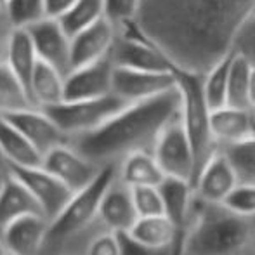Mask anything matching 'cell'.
I'll use <instances>...</instances> for the list:
<instances>
[{
  "instance_id": "cell-18",
  "label": "cell",
  "mask_w": 255,
  "mask_h": 255,
  "mask_svg": "<svg viewBox=\"0 0 255 255\" xmlns=\"http://www.w3.org/2000/svg\"><path fill=\"white\" fill-rule=\"evenodd\" d=\"M210 134L215 148L238 144L255 137L252 111L233 106L210 111Z\"/></svg>"
},
{
  "instance_id": "cell-15",
  "label": "cell",
  "mask_w": 255,
  "mask_h": 255,
  "mask_svg": "<svg viewBox=\"0 0 255 255\" xmlns=\"http://www.w3.org/2000/svg\"><path fill=\"white\" fill-rule=\"evenodd\" d=\"M47 226L49 221L40 214L24 215L10 222L0 233L7 255H42Z\"/></svg>"
},
{
  "instance_id": "cell-33",
  "label": "cell",
  "mask_w": 255,
  "mask_h": 255,
  "mask_svg": "<svg viewBox=\"0 0 255 255\" xmlns=\"http://www.w3.org/2000/svg\"><path fill=\"white\" fill-rule=\"evenodd\" d=\"M141 0H103V17L117 30L135 21Z\"/></svg>"
},
{
  "instance_id": "cell-36",
  "label": "cell",
  "mask_w": 255,
  "mask_h": 255,
  "mask_svg": "<svg viewBox=\"0 0 255 255\" xmlns=\"http://www.w3.org/2000/svg\"><path fill=\"white\" fill-rule=\"evenodd\" d=\"M120 245H122L120 255H174V247H175L174 245L172 249H149V247H144L141 243L134 242L125 233H120Z\"/></svg>"
},
{
  "instance_id": "cell-43",
  "label": "cell",
  "mask_w": 255,
  "mask_h": 255,
  "mask_svg": "<svg viewBox=\"0 0 255 255\" xmlns=\"http://www.w3.org/2000/svg\"><path fill=\"white\" fill-rule=\"evenodd\" d=\"M0 168H7V161H5V158H3L2 151H0Z\"/></svg>"
},
{
  "instance_id": "cell-7",
  "label": "cell",
  "mask_w": 255,
  "mask_h": 255,
  "mask_svg": "<svg viewBox=\"0 0 255 255\" xmlns=\"http://www.w3.org/2000/svg\"><path fill=\"white\" fill-rule=\"evenodd\" d=\"M154 160L167 177L186 179L193 184L195 179V154L182 125L181 113L165 124L151 149Z\"/></svg>"
},
{
  "instance_id": "cell-32",
  "label": "cell",
  "mask_w": 255,
  "mask_h": 255,
  "mask_svg": "<svg viewBox=\"0 0 255 255\" xmlns=\"http://www.w3.org/2000/svg\"><path fill=\"white\" fill-rule=\"evenodd\" d=\"M130 196L137 217L165 215L158 186H134L130 188Z\"/></svg>"
},
{
  "instance_id": "cell-37",
  "label": "cell",
  "mask_w": 255,
  "mask_h": 255,
  "mask_svg": "<svg viewBox=\"0 0 255 255\" xmlns=\"http://www.w3.org/2000/svg\"><path fill=\"white\" fill-rule=\"evenodd\" d=\"M236 51H242L249 59L255 63V24H247L240 33L238 40L235 45Z\"/></svg>"
},
{
  "instance_id": "cell-41",
  "label": "cell",
  "mask_w": 255,
  "mask_h": 255,
  "mask_svg": "<svg viewBox=\"0 0 255 255\" xmlns=\"http://www.w3.org/2000/svg\"><path fill=\"white\" fill-rule=\"evenodd\" d=\"M247 24H255V5H254V9H252V12H250V17H249V21H247ZM245 24V26H247ZM243 26V28H245Z\"/></svg>"
},
{
  "instance_id": "cell-19",
  "label": "cell",
  "mask_w": 255,
  "mask_h": 255,
  "mask_svg": "<svg viewBox=\"0 0 255 255\" xmlns=\"http://www.w3.org/2000/svg\"><path fill=\"white\" fill-rule=\"evenodd\" d=\"M40 214L42 210L26 188L7 170V175L0 186V233L16 219L24 215Z\"/></svg>"
},
{
  "instance_id": "cell-2",
  "label": "cell",
  "mask_w": 255,
  "mask_h": 255,
  "mask_svg": "<svg viewBox=\"0 0 255 255\" xmlns=\"http://www.w3.org/2000/svg\"><path fill=\"white\" fill-rule=\"evenodd\" d=\"M177 85L142 101L128 103L96 130L68 141L85 158L104 165H117L134 151H151L160 130L179 113Z\"/></svg>"
},
{
  "instance_id": "cell-23",
  "label": "cell",
  "mask_w": 255,
  "mask_h": 255,
  "mask_svg": "<svg viewBox=\"0 0 255 255\" xmlns=\"http://www.w3.org/2000/svg\"><path fill=\"white\" fill-rule=\"evenodd\" d=\"M37 61L38 57L37 52H35L33 42H31L28 30H17V28H14L9 37V42H7L3 63L19 78L21 84L28 91V94H30V80H31V75H33L35 66H37Z\"/></svg>"
},
{
  "instance_id": "cell-1",
  "label": "cell",
  "mask_w": 255,
  "mask_h": 255,
  "mask_svg": "<svg viewBox=\"0 0 255 255\" xmlns=\"http://www.w3.org/2000/svg\"><path fill=\"white\" fill-rule=\"evenodd\" d=\"M255 0H141L135 24L175 71L205 75L235 51Z\"/></svg>"
},
{
  "instance_id": "cell-31",
  "label": "cell",
  "mask_w": 255,
  "mask_h": 255,
  "mask_svg": "<svg viewBox=\"0 0 255 255\" xmlns=\"http://www.w3.org/2000/svg\"><path fill=\"white\" fill-rule=\"evenodd\" d=\"M3 10L10 26L17 30H28L31 24L47 17L44 0H7Z\"/></svg>"
},
{
  "instance_id": "cell-39",
  "label": "cell",
  "mask_w": 255,
  "mask_h": 255,
  "mask_svg": "<svg viewBox=\"0 0 255 255\" xmlns=\"http://www.w3.org/2000/svg\"><path fill=\"white\" fill-rule=\"evenodd\" d=\"M45 14L52 19H59L68 9L75 3V0H44Z\"/></svg>"
},
{
  "instance_id": "cell-40",
  "label": "cell",
  "mask_w": 255,
  "mask_h": 255,
  "mask_svg": "<svg viewBox=\"0 0 255 255\" xmlns=\"http://www.w3.org/2000/svg\"><path fill=\"white\" fill-rule=\"evenodd\" d=\"M249 98H250V108L255 106V63H252V70H250V78H249Z\"/></svg>"
},
{
  "instance_id": "cell-11",
  "label": "cell",
  "mask_w": 255,
  "mask_h": 255,
  "mask_svg": "<svg viewBox=\"0 0 255 255\" xmlns=\"http://www.w3.org/2000/svg\"><path fill=\"white\" fill-rule=\"evenodd\" d=\"M37 57L56 68L63 77L71 71V37L61 23L52 17H44L28 28Z\"/></svg>"
},
{
  "instance_id": "cell-35",
  "label": "cell",
  "mask_w": 255,
  "mask_h": 255,
  "mask_svg": "<svg viewBox=\"0 0 255 255\" xmlns=\"http://www.w3.org/2000/svg\"><path fill=\"white\" fill-rule=\"evenodd\" d=\"M120 233L103 231L89 242L84 255H120Z\"/></svg>"
},
{
  "instance_id": "cell-17",
  "label": "cell",
  "mask_w": 255,
  "mask_h": 255,
  "mask_svg": "<svg viewBox=\"0 0 255 255\" xmlns=\"http://www.w3.org/2000/svg\"><path fill=\"white\" fill-rule=\"evenodd\" d=\"M115 35V28L104 17L92 26L75 33L71 37V70L110 56Z\"/></svg>"
},
{
  "instance_id": "cell-6",
  "label": "cell",
  "mask_w": 255,
  "mask_h": 255,
  "mask_svg": "<svg viewBox=\"0 0 255 255\" xmlns=\"http://www.w3.org/2000/svg\"><path fill=\"white\" fill-rule=\"evenodd\" d=\"M110 59L113 66L142 71H175L168 59L139 31L135 21L117 28Z\"/></svg>"
},
{
  "instance_id": "cell-38",
  "label": "cell",
  "mask_w": 255,
  "mask_h": 255,
  "mask_svg": "<svg viewBox=\"0 0 255 255\" xmlns=\"http://www.w3.org/2000/svg\"><path fill=\"white\" fill-rule=\"evenodd\" d=\"M14 28L10 26L9 19H7V14L3 10V7H0V63H3V57H5V47L9 37L12 33Z\"/></svg>"
},
{
  "instance_id": "cell-24",
  "label": "cell",
  "mask_w": 255,
  "mask_h": 255,
  "mask_svg": "<svg viewBox=\"0 0 255 255\" xmlns=\"http://www.w3.org/2000/svg\"><path fill=\"white\" fill-rule=\"evenodd\" d=\"M30 98L37 108H49L64 101V77L38 59L30 80Z\"/></svg>"
},
{
  "instance_id": "cell-9",
  "label": "cell",
  "mask_w": 255,
  "mask_h": 255,
  "mask_svg": "<svg viewBox=\"0 0 255 255\" xmlns=\"http://www.w3.org/2000/svg\"><path fill=\"white\" fill-rule=\"evenodd\" d=\"M42 167L56 175L66 188L71 191H80L87 184H91L103 167L85 158L78 149H75L70 142H64L42 156Z\"/></svg>"
},
{
  "instance_id": "cell-4",
  "label": "cell",
  "mask_w": 255,
  "mask_h": 255,
  "mask_svg": "<svg viewBox=\"0 0 255 255\" xmlns=\"http://www.w3.org/2000/svg\"><path fill=\"white\" fill-rule=\"evenodd\" d=\"M175 85H177L179 98H181L179 113H181L182 125L186 128L193 154H195L196 177L200 168L203 167V163L215 149L214 139L210 134V110L203 98L202 75L175 71Z\"/></svg>"
},
{
  "instance_id": "cell-12",
  "label": "cell",
  "mask_w": 255,
  "mask_h": 255,
  "mask_svg": "<svg viewBox=\"0 0 255 255\" xmlns=\"http://www.w3.org/2000/svg\"><path fill=\"white\" fill-rule=\"evenodd\" d=\"M236 186L238 175L231 161L221 149L215 148L193 181V191L196 198L203 202L222 203Z\"/></svg>"
},
{
  "instance_id": "cell-46",
  "label": "cell",
  "mask_w": 255,
  "mask_h": 255,
  "mask_svg": "<svg viewBox=\"0 0 255 255\" xmlns=\"http://www.w3.org/2000/svg\"><path fill=\"white\" fill-rule=\"evenodd\" d=\"M5 2H7V0H0V7H3V5H5Z\"/></svg>"
},
{
  "instance_id": "cell-14",
  "label": "cell",
  "mask_w": 255,
  "mask_h": 255,
  "mask_svg": "<svg viewBox=\"0 0 255 255\" xmlns=\"http://www.w3.org/2000/svg\"><path fill=\"white\" fill-rule=\"evenodd\" d=\"M113 63L110 56L85 66L73 68L64 77V101L91 99L111 92Z\"/></svg>"
},
{
  "instance_id": "cell-22",
  "label": "cell",
  "mask_w": 255,
  "mask_h": 255,
  "mask_svg": "<svg viewBox=\"0 0 255 255\" xmlns=\"http://www.w3.org/2000/svg\"><path fill=\"white\" fill-rule=\"evenodd\" d=\"M117 177L128 188L158 186L165 174L156 163L151 151H134L117 163Z\"/></svg>"
},
{
  "instance_id": "cell-34",
  "label": "cell",
  "mask_w": 255,
  "mask_h": 255,
  "mask_svg": "<svg viewBox=\"0 0 255 255\" xmlns=\"http://www.w3.org/2000/svg\"><path fill=\"white\" fill-rule=\"evenodd\" d=\"M222 203L242 214H255V184H238Z\"/></svg>"
},
{
  "instance_id": "cell-42",
  "label": "cell",
  "mask_w": 255,
  "mask_h": 255,
  "mask_svg": "<svg viewBox=\"0 0 255 255\" xmlns=\"http://www.w3.org/2000/svg\"><path fill=\"white\" fill-rule=\"evenodd\" d=\"M5 175H7V168H0V186H2L3 179H5Z\"/></svg>"
},
{
  "instance_id": "cell-10",
  "label": "cell",
  "mask_w": 255,
  "mask_h": 255,
  "mask_svg": "<svg viewBox=\"0 0 255 255\" xmlns=\"http://www.w3.org/2000/svg\"><path fill=\"white\" fill-rule=\"evenodd\" d=\"M175 87V71H142L113 66L111 94L127 103L142 101Z\"/></svg>"
},
{
  "instance_id": "cell-45",
  "label": "cell",
  "mask_w": 255,
  "mask_h": 255,
  "mask_svg": "<svg viewBox=\"0 0 255 255\" xmlns=\"http://www.w3.org/2000/svg\"><path fill=\"white\" fill-rule=\"evenodd\" d=\"M250 111H252V120H254V128H255V106L250 108Z\"/></svg>"
},
{
  "instance_id": "cell-13",
  "label": "cell",
  "mask_w": 255,
  "mask_h": 255,
  "mask_svg": "<svg viewBox=\"0 0 255 255\" xmlns=\"http://www.w3.org/2000/svg\"><path fill=\"white\" fill-rule=\"evenodd\" d=\"M2 117H5L42 156L56 146L68 142V137L42 108H28L16 113L2 115Z\"/></svg>"
},
{
  "instance_id": "cell-8",
  "label": "cell",
  "mask_w": 255,
  "mask_h": 255,
  "mask_svg": "<svg viewBox=\"0 0 255 255\" xmlns=\"http://www.w3.org/2000/svg\"><path fill=\"white\" fill-rule=\"evenodd\" d=\"M7 170L30 191V195L40 207L42 215L47 221L56 217L73 195L70 188H66L56 175L45 170L42 165H31V167L7 165Z\"/></svg>"
},
{
  "instance_id": "cell-21",
  "label": "cell",
  "mask_w": 255,
  "mask_h": 255,
  "mask_svg": "<svg viewBox=\"0 0 255 255\" xmlns=\"http://www.w3.org/2000/svg\"><path fill=\"white\" fill-rule=\"evenodd\" d=\"M158 191H160L161 202H163V214L179 229H182L188 222L193 200H195L193 184L186 179L165 175L163 181L158 184Z\"/></svg>"
},
{
  "instance_id": "cell-20",
  "label": "cell",
  "mask_w": 255,
  "mask_h": 255,
  "mask_svg": "<svg viewBox=\"0 0 255 255\" xmlns=\"http://www.w3.org/2000/svg\"><path fill=\"white\" fill-rule=\"evenodd\" d=\"M181 229L167 215L137 217L125 235L149 249H172Z\"/></svg>"
},
{
  "instance_id": "cell-28",
  "label": "cell",
  "mask_w": 255,
  "mask_h": 255,
  "mask_svg": "<svg viewBox=\"0 0 255 255\" xmlns=\"http://www.w3.org/2000/svg\"><path fill=\"white\" fill-rule=\"evenodd\" d=\"M231 52L214 64L205 75H202L203 98L208 110L214 111L228 104V71Z\"/></svg>"
},
{
  "instance_id": "cell-26",
  "label": "cell",
  "mask_w": 255,
  "mask_h": 255,
  "mask_svg": "<svg viewBox=\"0 0 255 255\" xmlns=\"http://www.w3.org/2000/svg\"><path fill=\"white\" fill-rule=\"evenodd\" d=\"M252 70V61L242 51H233L228 71V104L226 106L250 110L249 78Z\"/></svg>"
},
{
  "instance_id": "cell-29",
  "label": "cell",
  "mask_w": 255,
  "mask_h": 255,
  "mask_svg": "<svg viewBox=\"0 0 255 255\" xmlns=\"http://www.w3.org/2000/svg\"><path fill=\"white\" fill-rule=\"evenodd\" d=\"M103 19V0H75V3L59 17L61 26L70 37Z\"/></svg>"
},
{
  "instance_id": "cell-16",
  "label": "cell",
  "mask_w": 255,
  "mask_h": 255,
  "mask_svg": "<svg viewBox=\"0 0 255 255\" xmlns=\"http://www.w3.org/2000/svg\"><path fill=\"white\" fill-rule=\"evenodd\" d=\"M135 219H137V214L132 203L130 188L118 181V177L115 175L99 203L98 222L106 231L125 233L130 229Z\"/></svg>"
},
{
  "instance_id": "cell-27",
  "label": "cell",
  "mask_w": 255,
  "mask_h": 255,
  "mask_svg": "<svg viewBox=\"0 0 255 255\" xmlns=\"http://www.w3.org/2000/svg\"><path fill=\"white\" fill-rule=\"evenodd\" d=\"M37 108L30 94L5 63H0V115Z\"/></svg>"
},
{
  "instance_id": "cell-44",
  "label": "cell",
  "mask_w": 255,
  "mask_h": 255,
  "mask_svg": "<svg viewBox=\"0 0 255 255\" xmlns=\"http://www.w3.org/2000/svg\"><path fill=\"white\" fill-rule=\"evenodd\" d=\"M0 255H7V252H5V247H3L2 240H0Z\"/></svg>"
},
{
  "instance_id": "cell-30",
  "label": "cell",
  "mask_w": 255,
  "mask_h": 255,
  "mask_svg": "<svg viewBox=\"0 0 255 255\" xmlns=\"http://www.w3.org/2000/svg\"><path fill=\"white\" fill-rule=\"evenodd\" d=\"M219 149L231 161L238 175V184H255V137Z\"/></svg>"
},
{
  "instance_id": "cell-25",
  "label": "cell",
  "mask_w": 255,
  "mask_h": 255,
  "mask_svg": "<svg viewBox=\"0 0 255 255\" xmlns=\"http://www.w3.org/2000/svg\"><path fill=\"white\" fill-rule=\"evenodd\" d=\"M0 151L5 158L7 165L31 167V165L42 163V154L2 115H0Z\"/></svg>"
},
{
  "instance_id": "cell-3",
  "label": "cell",
  "mask_w": 255,
  "mask_h": 255,
  "mask_svg": "<svg viewBox=\"0 0 255 255\" xmlns=\"http://www.w3.org/2000/svg\"><path fill=\"white\" fill-rule=\"evenodd\" d=\"M181 255H255V214L195 196L181 231Z\"/></svg>"
},
{
  "instance_id": "cell-5",
  "label": "cell",
  "mask_w": 255,
  "mask_h": 255,
  "mask_svg": "<svg viewBox=\"0 0 255 255\" xmlns=\"http://www.w3.org/2000/svg\"><path fill=\"white\" fill-rule=\"evenodd\" d=\"M125 104L128 103L110 92L99 98L61 101L44 110L56 122L59 130L68 137V141H71L101 127L104 122H108L115 113H118Z\"/></svg>"
}]
</instances>
